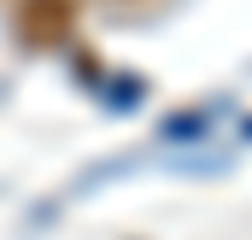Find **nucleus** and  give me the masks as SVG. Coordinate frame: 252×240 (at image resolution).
<instances>
[{
	"mask_svg": "<svg viewBox=\"0 0 252 240\" xmlns=\"http://www.w3.org/2000/svg\"><path fill=\"white\" fill-rule=\"evenodd\" d=\"M70 24H76V0H24V6H18V30H24V41H35V47L64 41Z\"/></svg>",
	"mask_w": 252,
	"mask_h": 240,
	"instance_id": "obj_1",
	"label": "nucleus"
}]
</instances>
